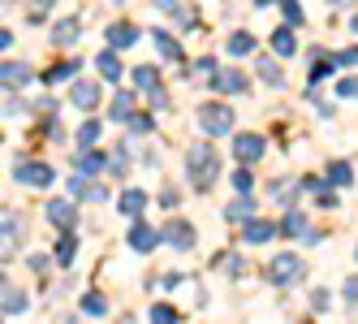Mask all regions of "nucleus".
<instances>
[{
  "label": "nucleus",
  "instance_id": "52",
  "mask_svg": "<svg viewBox=\"0 0 358 324\" xmlns=\"http://www.w3.org/2000/svg\"><path fill=\"white\" fill-rule=\"evenodd\" d=\"M328 5H332V9H345V5H354V0H328Z\"/></svg>",
  "mask_w": 358,
  "mask_h": 324
},
{
  "label": "nucleus",
  "instance_id": "54",
  "mask_svg": "<svg viewBox=\"0 0 358 324\" xmlns=\"http://www.w3.org/2000/svg\"><path fill=\"white\" fill-rule=\"evenodd\" d=\"M250 5H272V0H250Z\"/></svg>",
  "mask_w": 358,
  "mask_h": 324
},
{
  "label": "nucleus",
  "instance_id": "44",
  "mask_svg": "<svg viewBox=\"0 0 358 324\" xmlns=\"http://www.w3.org/2000/svg\"><path fill=\"white\" fill-rule=\"evenodd\" d=\"M341 294H345V303H350V307H358V277H350V281L341 286Z\"/></svg>",
  "mask_w": 358,
  "mask_h": 324
},
{
  "label": "nucleus",
  "instance_id": "53",
  "mask_svg": "<svg viewBox=\"0 0 358 324\" xmlns=\"http://www.w3.org/2000/svg\"><path fill=\"white\" fill-rule=\"evenodd\" d=\"M350 35H354V39H358V13H354V17H350Z\"/></svg>",
  "mask_w": 358,
  "mask_h": 324
},
{
  "label": "nucleus",
  "instance_id": "14",
  "mask_svg": "<svg viewBox=\"0 0 358 324\" xmlns=\"http://www.w3.org/2000/svg\"><path fill=\"white\" fill-rule=\"evenodd\" d=\"M48 220H52L57 230H73L78 225V208H73L69 199H52V204H48Z\"/></svg>",
  "mask_w": 358,
  "mask_h": 324
},
{
  "label": "nucleus",
  "instance_id": "32",
  "mask_svg": "<svg viewBox=\"0 0 358 324\" xmlns=\"http://www.w3.org/2000/svg\"><path fill=\"white\" fill-rule=\"evenodd\" d=\"M78 307H83L87 316H95V320H99V316H108V298L99 294V290H91V294H83V303H78Z\"/></svg>",
  "mask_w": 358,
  "mask_h": 324
},
{
  "label": "nucleus",
  "instance_id": "34",
  "mask_svg": "<svg viewBox=\"0 0 358 324\" xmlns=\"http://www.w3.org/2000/svg\"><path fill=\"white\" fill-rule=\"evenodd\" d=\"M125 126H130V134H134V139H143V134H151V130H156V117H151V113H138V108H134V117L125 121Z\"/></svg>",
  "mask_w": 358,
  "mask_h": 324
},
{
  "label": "nucleus",
  "instance_id": "10",
  "mask_svg": "<svg viewBox=\"0 0 358 324\" xmlns=\"http://www.w3.org/2000/svg\"><path fill=\"white\" fill-rule=\"evenodd\" d=\"M264 152H268L264 134H238V139H234V156H238V164H255Z\"/></svg>",
  "mask_w": 358,
  "mask_h": 324
},
{
  "label": "nucleus",
  "instance_id": "15",
  "mask_svg": "<svg viewBox=\"0 0 358 324\" xmlns=\"http://www.w3.org/2000/svg\"><path fill=\"white\" fill-rule=\"evenodd\" d=\"M104 39H108V48L121 52V48H134L138 43V27H134V22H113V27L104 31Z\"/></svg>",
  "mask_w": 358,
  "mask_h": 324
},
{
  "label": "nucleus",
  "instance_id": "28",
  "mask_svg": "<svg viewBox=\"0 0 358 324\" xmlns=\"http://www.w3.org/2000/svg\"><path fill=\"white\" fill-rule=\"evenodd\" d=\"M250 216H255V204H250V199H246V195H238V199H234V204H229V208H224V220H234V225H246V220H250Z\"/></svg>",
  "mask_w": 358,
  "mask_h": 324
},
{
  "label": "nucleus",
  "instance_id": "38",
  "mask_svg": "<svg viewBox=\"0 0 358 324\" xmlns=\"http://www.w3.org/2000/svg\"><path fill=\"white\" fill-rule=\"evenodd\" d=\"M250 186H255V173L242 164V169L234 173V190H238V195H250Z\"/></svg>",
  "mask_w": 358,
  "mask_h": 324
},
{
  "label": "nucleus",
  "instance_id": "1",
  "mask_svg": "<svg viewBox=\"0 0 358 324\" xmlns=\"http://www.w3.org/2000/svg\"><path fill=\"white\" fill-rule=\"evenodd\" d=\"M216 178H220V152H216V143L212 139L190 143L186 147V182H190V190L208 195L216 186Z\"/></svg>",
  "mask_w": 358,
  "mask_h": 324
},
{
  "label": "nucleus",
  "instance_id": "55",
  "mask_svg": "<svg viewBox=\"0 0 358 324\" xmlns=\"http://www.w3.org/2000/svg\"><path fill=\"white\" fill-rule=\"evenodd\" d=\"M354 255H358V246H354Z\"/></svg>",
  "mask_w": 358,
  "mask_h": 324
},
{
  "label": "nucleus",
  "instance_id": "2",
  "mask_svg": "<svg viewBox=\"0 0 358 324\" xmlns=\"http://www.w3.org/2000/svg\"><path fill=\"white\" fill-rule=\"evenodd\" d=\"M302 277H306V264H302V255H294V251L276 255V260L268 264V281H272V286H298Z\"/></svg>",
  "mask_w": 358,
  "mask_h": 324
},
{
  "label": "nucleus",
  "instance_id": "47",
  "mask_svg": "<svg viewBox=\"0 0 358 324\" xmlns=\"http://www.w3.org/2000/svg\"><path fill=\"white\" fill-rule=\"evenodd\" d=\"M311 303H315V311L324 316V311H328V294H324V290H315V294H311Z\"/></svg>",
  "mask_w": 358,
  "mask_h": 324
},
{
  "label": "nucleus",
  "instance_id": "26",
  "mask_svg": "<svg viewBox=\"0 0 358 324\" xmlns=\"http://www.w3.org/2000/svg\"><path fill=\"white\" fill-rule=\"evenodd\" d=\"M134 87L147 91V95L160 91V69H156V65H134Z\"/></svg>",
  "mask_w": 358,
  "mask_h": 324
},
{
  "label": "nucleus",
  "instance_id": "12",
  "mask_svg": "<svg viewBox=\"0 0 358 324\" xmlns=\"http://www.w3.org/2000/svg\"><path fill=\"white\" fill-rule=\"evenodd\" d=\"M78 39H83V17H61L52 27V43L57 48H78Z\"/></svg>",
  "mask_w": 358,
  "mask_h": 324
},
{
  "label": "nucleus",
  "instance_id": "49",
  "mask_svg": "<svg viewBox=\"0 0 358 324\" xmlns=\"http://www.w3.org/2000/svg\"><path fill=\"white\" fill-rule=\"evenodd\" d=\"M194 69H199V73H208V78H212V73H216V61H212V57H203Z\"/></svg>",
  "mask_w": 358,
  "mask_h": 324
},
{
  "label": "nucleus",
  "instance_id": "46",
  "mask_svg": "<svg viewBox=\"0 0 358 324\" xmlns=\"http://www.w3.org/2000/svg\"><path fill=\"white\" fill-rule=\"evenodd\" d=\"M156 9H164V13H173V17H182V5H177V0H156Z\"/></svg>",
  "mask_w": 358,
  "mask_h": 324
},
{
  "label": "nucleus",
  "instance_id": "19",
  "mask_svg": "<svg viewBox=\"0 0 358 324\" xmlns=\"http://www.w3.org/2000/svg\"><path fill=\"white\" fill-rule=\"evenodd\" d=\"M0 307H5V320L27 316V294H22L17 286H9V281H5V298H0Z\"/></svg>",
  "mask_w": 358,
  "mask_h": 324
},
{
  "label": "nucleus",
  "instance_id": "45",
  "mask_svg": "<svg viewBox=\"0 0 358 324\" xmlns=\"http://www.w3.org/2000/svg\"><path fill=\"white\" fill-rule=\"evenodd\" d=\"M337 65H358V48H345V52H337Z\"/></svg>",
  "mask_w": 358,
  "mask_h": 324
},
{
  "label": "nucleus",
  "instance_id": "7",
  "mask_svg": "<svg viewBox=\"0 0 358 324\" xmlns=\"http://www.w3.org/2000/svg\"><path fill=\"white\" fill-rule=\"evenodd\" d=\"M208 83H212V91H216V95H242V91L250 87V78H246L242 69H216Z\"/></svg>",
  "mask_w": 358,
  "mask_h": 324
},
{
  "label": "nucleus",
  "instance_id": "17",
  "mask_svg": "<svg viewBox=\"0 0 358 324\" xmlns=\"http://www.w3.org/2000/svg\"><path fill=\"white\" fill-rule=\"evenodd\" d=\"M280 234H285V238H306V234H311V225H306V212H302V208H289L285 216H280Z\"/></svg>",
  "mask_w": 358,
  "mask_h": 324
},
{
  "label": "nucleus",
  "instance_id": "25",
  "mask_svg": "<svg viewBox=\"0 0 358 324\" xmlns=\"http://www.w3.org/2000/svg\"><path fill=\"white\" fill-rule=\"evenodd\" d=\"M332 73H337V57H320V52H315V65H311V73H306V83L320 87L324 78H332Z\"/></svg>",
  "mask_w": 358,
  "mask_h": 324
},
{
  "label": "nucleus",
  "instance_id": "43",
  "mask_svg": "<svg viewBox=\"0 0 358 324\" xmlns=\"http://www.w3.org/2000/svg\"><path fill=\"white\" fill-rule=\"evenodd\" d=\"M337 95L341 99H358V78H341L337 83Z\"/></svg>",
  "mask_w": 358,
  "mask_h": 324
},
{
  "label": "nucleus",
  "instance_id": "29",
  "mask_svg": "<svg viewBox=\"0 0 358 324\" xmlns=\"http://www.w3.org/2000/svg\"><path fill=\"white\" fill-rule=\"evenodd\" d=\"M224 48H229V57H250L255 52V35L250 31H234Z\"/></svg>",
  "mask_w": 358,
  "mask_h": 324
},
{
  "label": "nucleus",
  "instance_id": "30",
  "mask_svg": "<svg viewBox=\"0 0 358 324\" xmlns=\"http://www.w3.org/2000/svg\"><path fill=\"white\" fill-rule=\"evenodd\" d=\"M78 69H83V61H61L57 69L43 73V83H73V78H78Z\"/></svg>",
  "mask_w": 358,
  "mask_h": 324
},
{
  "label": "nucleus",
  "instance_id": "13",
  "mask_svg": "<svg viewBox=\"0 0 358 324\" xmlns=\"http://www.w3.org/2000/svg\"><path fill=\"white\" fill-rule=\"evenodd\" d=\"M147 204H151V199H147V190L130 186V190H121V199H117V212H121V216H130V220H138Z\"/></svg>",
  "mask_w": 358,
  "mask_h": 324
},
{
  "label": "nucleus",
  "instance_id": "5",
  "mask_svg": "<svg viewBox=\"0 0 358 324\" xmlns=\"http://www.w3.org/2000/svg\"><path fill=\"white\" fill-rule=\"evenodd\" d=\"M69 195L78 199V204H104L108 186H99L95 178H87V173H73V178H69Z\"/></svg>",
  "mask_w": 358,
  "mask_h": 324
},
{
  "label": "nucleus",
  "instance_id": "36",
  "mask_svg": "<svg viewBox=\"0 0 358 324\" xmlns=\"http://www.w3.org/2000/svg\"><path fill=\"white\" fill-rule=\"evenodd\" d=\"M147 316H151V320H156V324H173V320H182V311H177L173 303H156V307H151Z\"/></svg>",
  "mask_w": 358,
  "mask_h": 324
},
{
  "label": "nucleus",
  "instance_id": "31",
  "mask_svg": "<svg viewBox=\"0 0 358 324\" xmlns=\"http://www.w3.org/2000/svg\"><path fill=\"white\" fill-rule=\"evenodd\" d=\"M134 117V95L130 91H117L113 95V121H130Z\"/></svg>",
  "mask_w": 358,
  "mask_h": 324
},
{
  "label": "nucleus",
  "instance_id": "50",
  "mask_svg": "<svg viewBox=\"0 0 358 324\" xmlns=\"http://www.w3.org/2000/svg\"><path fill=\"white\" fill-rule=\"evenodd\" d=\"M160 204H164V208H173V204H177V190H173V186H164V190H160Z\"/></svg>",
  "mask_w": 358,
  "mask_h": 324
},
{
  "label": "nucleus",
  "instance_id": "39",
  "mask_svg": "<svg viewBox=\"0 0 358 324\" xmlns=\"http://www.w3.org/2000/svg\"><path fill=\"white\" fill-rule=\"evenodd\" d=\"M22 238V220L17 216H5V246H13Z\"/></svg>",
  "mask_w": 358,
  "mask_h": 324
},
{
  "label": "nucleus",
  "instance_id": "42",
  "mask_svg": "<svg viewBox=\"0 0 358 324\" xmlns=\"http://www.w3.org/2000/svg\"><path fill=\"white\" fill-rule=\"evenodd\" d=\"M52 5H57V0H27V9H31V17L39 22L43 13H52Z\"/></svg>",
  "mask_w": 358,
  "mask_h": 324
},
{
  "label": "nucleus",
  "instance_id": "24",
  "mask_svg": "<svg viewBox=\"0 0 358 324\" xmlns=\"http://www.w3.org/2000/svg\"><path fill=\"white\" fill-rule=\"evenodd\" d=\"M324 182H328V186H350V182H354V164H350V160H332L328 173H324Z\"/></svg>",
  "mask_w": 358,
  "mask_h": 324
},
{
  "label": "nucleus",
  "instance_id": "16",
  "mask_svg": "<svg viewBox=\"0 0 358 324\" xmlns=\"http://www.w3.org/2000/svg\"><path fill=\"white\" fill-rule=\"evenodd\" d=\"M272 52H276V57H285V61L298 52V39H294V22H280V27L272 31Z\"/></svg>",
  "mask_w": 358,
  "mask_h": 324
},
{
  "label": "nucleus",
  "instance_id": "18",
  "mask_svg": "<svg viewBox=\"0 0 358 324\" xmlns=\"http://www.w3.org/2000/svg\"><path fill=\"white\" fill-rule=\"evenodd\" d=\"M259 83H268V87H285V69H280V57L272 52V57H259Z\"/></svg>",
  "mask_w": 358,
  "mask_h": 324
},
{
  "label": "nucleus",
  "instance_id": "23",
  "mask_svg": "<svg viewBox=\"0 0 358 324\" xmlns=\"http://www.w3.org/2000/svg\"><path fill=\"white\" fill-rule=\"evenodd\" d=\"M104 169H108V156H104V152H95V147H91V152H78V173H87V178H99Z\"/></svg>",
  "mask_w": 358,
  "mask_h": 324
},
{
  "label": "nucleus",
  "instance_id": "22",
  "mask_svg": "<svg viewBox=\"0 0 358 324\" xmlns=\"http://www.w3.org/2000/svg\"><path fill=\"white\" fill-rule=\"evenodd\" d=\"M31 78H35L31 65H22V61H5V69H0V83L5 87H27Z\"/></svg>",
  "mask_w": 358,
  "mask_h": 324
},
{
  "label": "nucleus",
  "instance_id": "27",
  "mask_svg": "<svg viewBox=\"0 0 358 324\" xmlns=\"http://www.w3.org/2000/svg\"><path fill=\"white\" fill-rule=\"evenodd\" d=\"M151 39H156V48H160L164 61H186V57H182V43H177L169 31H151Z\"/></svg>",
  "mask_w": 358,
  "mask_h": 324
},
{
  "label": "nucleus",
  "instance_id": "33",
  "mask_svg": "<svg viewBox=\"0 0 358 324\" xmlns=\"http://www.w3.org/2000/svg\"><path fill=\"white\" fill-rule=\"evenodd\" d=\"M130 152H134V147H130V143H121L117 152L108 156V173H113V178H125V164H130Z\"/></svg>",
  "mask_w": 358,
  "mask_h": 324
},
{
  "label": "nucleus",
  "instance_id": "40",
  "mask_svg": "<svg viewBox=\"0 0 358 324\" xmlns=\"http://www.w3.org/2000/svg\"><path fill=\"white\" fill-rule=\"evenodd\" d=\"M315 204H320V208H337V195L328 190V182H320V186H315Z\"/></svg>",
  "mask_w": 358,
  "mask_h": 324
},
{
  "label": "nucleus",
  "instance_id": "9",
  "mask_svg": "<svg viewBox=\"0 0 358 324\" xmlns=\"http://www.w3.org/2000/svg\"><path fill=\"white\" fill-rule=\"evenodd\" d=\"M13 182H17V186H52L57 173L48 169V164H35V160H31V164H17V169H13Z\"/></svg>",
  "mask_w": 358,
  "mask_h": 324
},
{
  "label": "nucleus",
  "instance_id": "21",
  "mask_svg": "<svg viewBox=\"0 0 358 324\" xmlns=\"http://www.w3.org/2000/svg\"><path fill=\"white\" fill-rule=\"evenodd\" d=\"M73 260H78V234H73V230H61V238H57V264L69 268Z\"/></svg>",
  "mask_w": 358,
  "mask_h": 324
},
{
  "label": "nucleus",
  "instance_id": "35",
  "mask_svg": "<svg viewBox=\"0 0 358 324\" xmlns=\"http://www.w3.org/2000/svg\"><path fill=\"white\" fill-rule=\"evenodd\" d=\"M99 130H104L99 121H83V130H78V152H91V147L99 143Z\"/></svg>",
  "mask_w": 358,
  "mask_h": 324
},
{
  "label": "nucleus",
  "instance_id": "4",
  "mask_svg": "<svg viewBox=\"0 0 358 324\" xmlns=\"http://www.w3.org/2000/svg\"><path fill=\"white\" fill-rule=\"evenodd\" d=\"M160 234H164V246H173V251H194V242H199L194 225H190V220H182V216H173Z\"/></svg>",
  "mask_w": 358,
  "mask_h": 324
},
{
  "label": "nucleus",
  "instance_id": "3",
  "mask_svg": "<svg viewBox=\"0 0 358 324\" xmlns=\"http://www.w3.org/2000/svg\"><path fill=\"white\" fill-rule=\"evenodd\" d=\"M199 126L208 139H224L229 130H234V108L229 104H203L199 108Z\"/></svg>",
  "mask_w": 358,
  "mask_h": 324
},
{
  "label": "nucleus",
  "instance_id": "8",
  "mask_svg": "<svg viewBox=\"0 0 358 324\" xmlns=\"http://www.w3.org/2000/svg\"><path fill=\"white\" fill-rule=\"evenodd\" d=\"M69 104L78 108V113H95V108H99V83H91V78H73Z\"/></svg>",
  "mask_w": 358,
  "mask_h": 324
},
{
  "label": "nucleus",
  "instance_id": "41",
  "mask_svg": "<svg viewBox=\"0 0 358 324\" xmlns=\"http://www.w3.org/2000/svg\"><path fill=\"white\" fill-rule=\"evenodd\" d=\"M22 108H27V104H22V95H13V91L5 87V117H17Z\"/></svg>",
  "mask_w": 358,
  "mask_h": 324
},
{
  "label": "nucleus",
  "instance_id": "51",
  "mask_svg": "<svg viewBox=\"0 0 358 324\" xmlns=\"http://www.w3.org/2000/svg\"><path fill=\"white\" fill-rule=\"evenodd\" d=\"M48 264H52L48 255H31V268H35V272H48Z\"/></svg>",
  "mask_w": 358,
  "mask_h": 324
},
{
  "label": "nucleus",
  "instance_id": "48",
  "mask_svg": "<svg viewBox=\"0 0 358 324\" xmlns=\"http://www.w3.org/2000/svg\"><path fill=\"white\" fill-rule=\"evenodd\" d=\"M151 108H169V95H164V87H160V91H151Z\"/></svg>",
  "mask_w": 358,
  "mask_h": 324
},
{
  "label": "nucleus",
  "instance_id": "37",
  "mask_svg": "<svg viewBox=\"0 0 358 324\" xmlns=\"http://www.w3.org/2000/svg\"><path fill=\"white\" fill-rule=\"evenodd\" d=\"M276 5H280V13H285V22H294V27H302V5H298V0H276Z\"/></svg>",
  "mask_w": 358,
  "mask_h": 324
},
{
  "label": "nucleus",
  "instance_id": "11",
  "mask_svg": "<svg viewBox=\"0 0 358 324\" xmlns=\"http://www.w3.org/2000/svg\"><path fill=\"white\" fill-rule=\"evenodd\" d=\"M280 225H272V220H264V216H250L246 225H242V242L246 246H264V242H272V234H276Z\"/></svg>",
  "mask_w": 358,
  "mask_h": 324
},
{
  "label": "nucleus",
  "instance_id": "6",
  "mask_svg": "<svg viewBox=\"0 0 358 324\" xmlns=\"http://www.w3.org/2000/svg\"><path fill=\"white\" fill-rule=\"evenodd\" d=\"M160 242H164V234H160V230H151L143 216H138L134 225H130V251H138V255H151Z\"/></svg>",
  "mask_w": 358,
  "mask_h": 324
},
{
  "label": "nucleus",
  "instance_id": "20",
  "mask_svg": "<svg viewBox=\"0 0 358 324\" xmlns=\"http://www.w3.org/2000/svg\"><path fill=\"white\" fill-rule=\"evenodd\" d=\"M95 69H99V73H104V78H108V83H117V78H121V73H125V65H121V57H117V48H104V52H99V57H95Z\"/></svg>",
  "mask_w": 358,
  "mask_h": 324
}]
</instances>
